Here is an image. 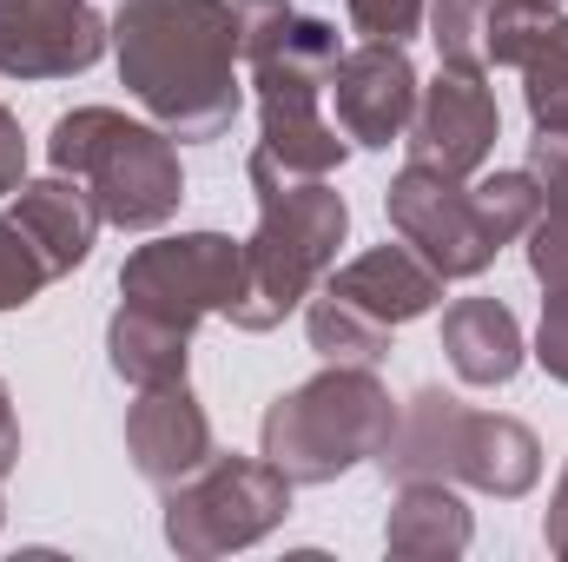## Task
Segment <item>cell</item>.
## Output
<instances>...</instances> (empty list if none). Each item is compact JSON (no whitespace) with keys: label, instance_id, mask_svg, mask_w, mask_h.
<instances>
[{"label":"cell","instance_id":"cell-6","mask_svg":"<svg viewBox=\"0 0 568 562\" xmlns=\"http://www.w3.org/2000/svg\"><path fill=\"white\" fill-rule=\"evenodd\" d=\"M245 279V239L225 232H165L145 239L140 252L120 265V298L145 304L185 331H199L205 318H225Z\"/></svg>","mask_w":568,"mask_h":562},{"label":"cell","instance_id":"cell-19","mask_svg":"<svg viewBox=\"0 0 568 562\" xmlns=\"http://www.w3.org/2000/svg\"><path fill=\"white\" fill-rule=\"evenodd\" d=\"M258 152H272L291 172L331 179L351 159V140L324 113V93H278V100H258Z\"/></svg>","mask_w":568,"mask_h":562},{"label":"cell","instance_id":"cell-32","mask_svg":"<svg viewBox=\"0 0 568 562\" xmlns=\"http://www.w3.org/2000/svg\"><path fill=\"white\" fill-rule=\"evenodd\" d=\"M0 523H7V503H0Z\"/></svg>","mask_w":568,"mask_h":562},{"label":"cell","instance_id":"cell-8","mask_svg":"<svg viewBox=\"0 0 568 562\" xmlns=\"http://www.w3.org/2000/svg\"><path fill=\"white\" fill-rule=\"evenodd\" d=\"M239 20V60L258 87V100L278 93H331V73L344 60V33L291 0H232Z\"/></svg>","mask_w":568,"mask_h":562},{"label":"cell","instance_id":"cell-18","mask_svg":"<svg viewBox=\"0 0 568 562\" xmlns=\"http://www.w3.org/2000/svg\"><path fill=\"white\" fill-rule=\"evenodd\" d=\"M469 543H476V516H469V503L456 496V483H436V476L397 483L390 516H384V550H390V556L456 562Z\"/></svg>","mask_w":568,"mask_h":562},{"label":"cell","instance_id":"cell-7","mask_svg":"<svg viewBox=\"0 0 568 562\" xmlns=\"http://www.w3.org/2000/svg\"><path fill=\"white\" fill-rule=\"evenodd\" d=\"M384 212H390V232L404 245H417L429 265L449 279H483L503 252L483 199L469 179H443L429 165H404L390 185H384Z\"/></svg>","mask_w":568,"mask_h":562},{"label":"cell","instance_id":"cell-27","mask_svg":"<svg viewBox=\"0 0 568 562\" xmlns=\"http://www.w3.org/2000/svg\"><path fill=\"white\" fill-rule=\"evenodd\" d=\"M344 7L364 40H397V47H410L429 20V0H344Z\"/></svg>","mask_w":568,"mask_h":562},{"label":"cell","instance_id":"cell-26","mask_svg":"<svg viewBox=\"0 0 568 562\" xmlns=\"http://www.w3.org/2000/svg\"><path fill=\"white\" fill-rule=\"evenodd\" d=\"M556 13V0H489V67H516Z\"/></svg>","mask_w":568,"mask_h":562},{"label":"cell","instance_id":"cell-15","mask_svg":"<svg viewBox=\"0 0 568 562\" xmlns=\"http://www.w3.org/2000/svg\"><path fill=\"white\" fill-rule=\"evenodd\" d=\"M443 358L469 391H496V384H516V371L529 364V344L503 298H456L443 304Z\"/></svg>","mask_w":568,"mask_h":562},{"label":"cell","instance_id":"cell-3","mask_svg":"<svg viewBox=\"0 0 568 562\" xmlns=\"http://www.w3.org/2000/svg\"><path fill=\"white\" fill-rule=\"evenodd\" d=\"M390 430H397V398L371 364H324L317 378L265 404L258 450L297 490H317L351 476L357 463H377Z\"/></svg>","mask_w":568,"mask_h":562},{"label":"cell","instance_id":"cell-13","mask_svg":"<svg viewBox=\"0 0 568 562\" xmlns=\"http://www.w3.org/2000/svg\"><path fill=\"white\" fill-rule=\"evenodd\" d=\"M324 291H337V298H351L357 311H371L377 324H390V331H404L410 318H429L436 304H443V272L429 265L417 245H371V252H357L351 265H331V279Z\"/></svg>","mask_w":568,"mask_h":562},{"label":"cell","instance_id":"cell-31","mask_svg":"<svg viewBox=\"0 0 568 562\" xmlns=\"http://www.w3.org/2000/svg\"><path fill=\"white\" fill-rule=\"evenodd\" d=\"M20 463V418H13V398H7V378H0V476Z\"/></svg>","mask_w":568,"mask_h":562},{"label":"cell","instance_id":"cell-29","mask_svg":"<svg viewBox=\"0 0 568 562\" xmlns=\"http://www.w3.org/2000/svg\"><path fill=\"white\" fill-rule=\"evenodd\" d=\"M20 179H27V133H20V120L0 107V199H13Z\"/></svg>","mask_w":568,"mask_h":562},{"label":"cell","instance_id":"cell-21","mask_svg":"<svg viewBox=\"0 0 568 562\" xmlns=\"http://www.w3.org/2000/svg\"><path fill=\"white\" fill-rule=\"evenodd\" d=\"M529 172L542 185V212L523 232L536 284H568V133H536L529 140Z\"/></svg>","mask_w":568,"mask_h":562},{"label":"cell","instance_id":"cell-20","mask_svg":"<svg viewBox=\"0 0 568 562\" xmlns=\"http://www.w3.org/2000/svg\"><path fill=\"white\" fill-rule=\"evenodd\" d=\"M106 364H113V378L133 384V391L172 384V378H185V364H192V331L172 324V318H159V311H145V304H126V298H120V311H113V324H106Z\"/></svg>","mask_w":568,"mask_h":562},{"label":"cell","instance_id":"cell-1","mask_svg":"<svg viewBox=\"0 0 568 562\" xmlns=\"http://www.w3.org/2000/svg\"><path fill=\"white\" fill-rule=\"evenodd\" d=\"M113 67L152 127H165L179 145L225 140L245 107L232 0H120Z\"/></svg>","mask_w":568,"mask_h":562},{"label":"cell","instance_id":"cell-28","mask_svg":"<svg viewBox=\"0 0 568 562\" xmlns=\"http://www.w3.org/2000/svg\"><path fill=\"white\" fill-rule=\"evenodd\" d=\"M549 298H542V324H536V364L556 378V384H568V284H542Z\"/></svg>","mask_w":568,"mask_h":562},{"label":"cell","instance_id":"cell-14","mask_svg":"<svg viewBox=\"0 0 568 562\" xmlns=\"http://www.w3.org/2000/svg\"><path fill=\"white\" fill-rule=\"evenodd\" d=\"M7 219L47 252V265H53V279H67V272H80L87 259H93V239H100V205H93V192H87V179H73V172H47V179H20V192L7 199Z\"/></svg>","mask_w":568,"mask_h":562},{"label":"cell","instance_id":"cell-4","mask_svg":"<svg viewBox=\"0 0 568 562\" xmlns=\"http://www.w3.org/2000/svg\"><path fill=\"white\" fill-rule=\"evenodd\" d=\"M47 159H53V172L87 179L100 219L120 225V232H159L185 205L179 140L165 127L126 120L120 107H73V113H60L53 140H47Z\"/></svg>","mask_w":568,"mask_h":562},{"label":"cell","instance_id":"cell-16","mask_svg":"<svg viewBox=\"0 0 568 562\" xmlns=\"http://www.w3.org/2000/svg\"><path fill=\"white\" fill-rule=\"evenodd\" d=\"M456 483L496 496V503H516L542 483V443L523 418H503V411H469L463 418V450H456Z\"/></svg>","mask_w":568,"mask_h":562},{"label":"cell","instance_id":"cell-12","mask_svg":"<svg viewBox=\"0 0 568 562\" xmlns=\"http://www.w3.org/2000/svg\"><path fill=\"white\" fill-rule=\"evenodd\" d=\"M212 450H219V443H212V418H205V404L192 398L185 378L152 384V391H140V398L126 404V456H133V470H140L152 490H172V483L192 476Z\"/></svg>","mask_w":568,"mask_h":562},{"label":"cell","instance_id":"cell-10","mask_svg":"<svg viewBox=\"0 0 568 562\" xmlns=\"http://www.w3.org/2000/svg\"><path fill=\"white\" fill-rule=\"evenodd\" d=\"M113 47L93 0H0V80H73Z\"/></svg>","mask_w":568,"mask_h":562},{"label":"cell","instance_id":"cell-11","mask_svg":"<svg viewBox=\"0 0 568 562\" xmlns=\"http://www.w3.org/2000/svg\"><path fill=\"white\" fill-rule=\"evenodd\" d=\"M417 93H424V80H417L410 53L397 40H357V47H344L324 100L337 107V127H344L351 145L390 152V145H404V133H410Z\"/></svg>","mask_w":568,"mask_h":562},{"label":"cell","instance_id":"cell-23","mask_svg":"<svg viewBox=\"0 0 568 562\" xmlns=\"http://www.w3.org/2000/svg\"><path fill=\"white\" fill-rule=\"evenodd\" d=\"M523 73V100H529V127L536 133H568V13H556L536 47L516 60Z\"/></svg>","mask_w":568,"mask_h":562},{"label":"cell","instance_id":"cell-24","mask_svg":"<svg viewBox=\"0 0 568 562\" xmlns=\"http://www.w3.org/2000/svg\"><path fill=\"white\" fill-rule=\"evenodd\" d=\"M429 40L443 67H476L489 73V0H429Z\"/></svg>","mask_w":568,"mask_h":562},{"label":"cell","instance_id":"cell-5","mask_svg":"<svg viewBox=\"0 0 568 562\" xmlns=\"http://www.w3.org/2000/svg\"><path fill=\"white\" fill-rule=\"evenodd\" d=\"M291 476L258 450V456H239V450H212L192 476H179L165 496V543L172 556L185 562H212L232 556V550H252L265 543L272 530H284L291 516Z\"/></svg>","mask_w":568,"mask_h":562},{"label":"cell","instance_id":"cell-9","mask_svg":"<svg viewBox=\"0 0 568 562\" xmlns=\"http://www.w3.org/2000/svg\"><path fill=\"white\" fill-rule=\"evenodd\" d=\"M496 140H503V107L489 93V73L436 67V80L417 93L410 133H404L410 165H429L443 179H476L496 159Z\"/></svg>","mask_w":568,"mask_h":562},{"label":"cell","instance_id":"cell-33","mask_svg":"<svg viewBox=\"0 0 568 562\" xmlns=\"http://www.w3.org/2000/svg\"><path fill=\"white\" fill-rule=\"evenodd\" d=\"M556 7H562V0H556Z\"/></svg>","mask_w":568,"mask_h":562},{"label":"cell","instance_id":"cell-2","mask_svg":"<svg viewBox=\"0 0 568 562\" xmlns=\"http://www.w3.org/2000/svg\"><path fill=\"white\" fill-rule=\"evenodd\" d=\"M252 199H258V225L245 239V279L232 298V324L239 331H278L291 311H304V298L331 279L337 245L351 239V205L331 179L317 172H291L272 152L252 145L245 159Z\"/></svg>","mask_w":568,"mask_h":562},{"label":"cell","instance_id":"cell-22","mask_svg":"<svg viewBox=\"0 0 568 562\" xmlns=\"http://www.w3.org/2000/svg\"><path fill=\"white\" fill-rule=\"evenodd\" d=\"M304 331H311V351L324 358V364H384L390 358V324H377L371 311H357L351 298H337V291H311L304 298Z\"/></svg>","mask_w":568,"mask_h":562},{"label":"cell","instance_id":"cell-17","mask_svg":"<svg viewBox=\"0 0 568 562\" xmlns=\"http://www.w3.org/2000/svg\"><path fill=\"white\" fill-rule=\"evenodd\" d=\"M463 418H469V404H463V398H449V391H436V384L417 391L410 404H397V430H390V443L377 450L384 483H417V476L456 483Z\"/></svg>","mask_w":568,"mask_h":562},{"label":"cell","instance_id":"cell-30","mask_svg":"<svg viewBox=\"0 0 568 562\" xmlns=\"http://www.w3.org/2000/svg\"><path fill=\"white\" fill-rule=\"evenodd\" d=\"M542 543L568 562V463L562 476H556V490H549V516H542Z\"/></svg>","mask_w":568,"mask_h":562},{"label":"cell","instance_id":"cell-25","mask_svg":"<svg viewBox=\"0 0 568 562\" xmlns=\"http://www.w3.org/2000/svg\"><path fill=\"white\" fill-rule=\"evenodd\" d=\"M53 284V265H47V252L0 212V311H20V304H33L40 291Z\"/></svg>","mask_w":568,"mask_h":562}]
</instances>
